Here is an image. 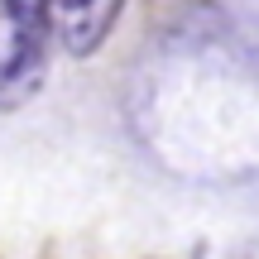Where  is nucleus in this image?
Returning a JSON list of instances; mask_svg holds the SVG:
<instances>
[{"label":"nucleus","mask_w":259,"mask_h":259,"mask_svg":"<svg viewBox=\"0 0 259 259\" xmlns=\"http://www.w3.org/2000/svg\"><path fill=\"white\" fill-rule=\"evenodd\" d=\"M53 5H58V0H5L0 24L24 29V34H44V29H48V15H53Z\"/></svg>","instance_id":"nucleus-2"},{"label":"nucleus","mask_w":259,"mask_h":259,"mask_svg":"<svg viewBox=\"0 0 259 259\" xmlns=\"http://www.w3.org/2000/svg\"><path fill=\"white\" fill-rule=\"evenodd\" d=\"M125 0H58L53 5V34L72 58H92L115 29Z\"/></svg>","instance_id":"nucleus-1"}]
</instances>
